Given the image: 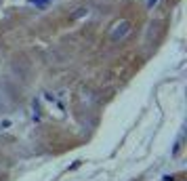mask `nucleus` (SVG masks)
Here are the masks:
<instances>
[{
	"label": "nucleus",
	"instance_id": "obj_1",
	"mask_svg": "<svg viewBox=\"0 0 187 181\" xmlns=\"http://www.w3.org/2000/svg\"><path fill=\"white\" fill-rule=\"evenodd\" d=\"M164 181H175V177H166V179H164Z\"/></svg>",
	"mask_w": 187,
	"mask_h": 181
}]
</instances>
